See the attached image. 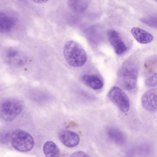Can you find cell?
Wrapping results in <instances>:
<instances>
[{"mask_svg":"<svg viewBox=\"0 0 157 157\" xmlns=\"http://www.w3.org/2000/svg\"><path fill=\"white\" fill-rule=\"evenodd\" d=\"M157 57H153L149 60L145 65L146 67L149 71H152L157 66Z\"/></svg>","mask_w":157,"mask_h":157,"instance_id":"18","label":"cell"},{"mask_svg":"<svg viewBox=\"0 0 157 157\" xmlns=\"http://www.w3.org/2000/svg\"><path fill=\"white\" fill-rule=\"evenodd\" d=\"M71 157H89V155L84 152L78 151L73 153Z\"/></svg>","mask_w":157,"mask_h":157,"instance_id":"19","label":"cell"},{"mask_svg":"<svg viewBox=\"0 0 157 157\" xmlns=\"http://www.w3.org/2000/svg\"><path fill=\"white\" fill-rule=\"evenodd\" d=\"M138 67L136 62L128 60L122 64L120 71V76L124 88L130 90L136 87L138 75Z\"/></svg>","mask_w":157,"mask_h":157,"instance_id":"2","label":"cell"},{"mask_svg":"<svg viewBox=\"0 0 157 157\" xmlns=\"http://www.w3.org/2000/svg\"><path fill=\"white\" fill-rule=\"evenodd\" d=\"M82 81L84 84L94 90L101 89L103 86V83L101 80L94 75H84L82 77Z\"/></svg>","mask_w":157,"mask_h":157,"instance_id":"13","label":"cell"},{"mask_svg":"<svg viewBox=\"0 0 157 157\" xmlns=\"http://www.w3.org/2000/svg\"><path fill=\"white\" fill-rule=\"evenodd\" d=\"M107 133L109 138L117 145H122L126 142L125 135L121 130L116 127L111 126L108 128Z\"/></svg>","mask_w":157,"mask_h":157,"instance_id":"11","label":"cell"},{"mask_svg":"<svg viewBox=\"0 0 157 157\" xmlns=\"http://www.w3.org/2000/svg\"><path fill=\"white\" fill-rule=\"evenodd\" d=\"M43 150L46 157H58L60 154L59 149L57 145L52 141H48L44 144Z\"/></svg>","mask_w":157,"mask_h":157,"instance_id":"14","label":"cell"},{"mask_svg":"<svg viewBox=\"0 0 157 157\" xmlns=\"http://www.w3.org/2000/svg\"></svg>","mask_w":157,"mask_h":157,"instance_id":"22","label":"cell"},{"mask_svg":"<svg viewBox=\"0 0 157 157\" xmlns=\"http://www.w3.org/2000/svg\"><path fill=\"white\" fill-rule=\"evenodd\" d=\"M12 146L16 150L21 152L30 151L34 142L32 136L27 132L20 129L14 130L11 136Z\"/></svg>","mask_w":157,"mask_h":157,"instance_id":"4","label":"cell"},{"mask_svg":"<svg viewBox=\"0 0 157 157\" xmlns=\"http://www.w3.org/2000/svg\"><path fill=\"white\" fill-rule=\"evenodd\" d=\"M64 58L70 65L75 67L83 65L87 59L86 52L78 43L73 40L66 43L63 48Z\"/></svg>","mask_w":157,"mask_h":157,"instance_id":"1","label":"cell"},{"mask_svg":"<svg viewBox=\"0 0 157 157\" xmlns=\"http://www.w3.org/2000/svg\"><path fill=\"white\" fill-rule=\"evenodd\" d=\"M23 105L19 100L9 98L3 100L1 104L0 116L5 121H13L22 112Z\"/></svg>","mask_w":157,"mask_h":157,"instance_id":"3","label":"cell"},{"mask_svg":"<svg viewBox=\"0 0 157 157\" xmlns=\"http://www.w3.org/2000/svg\"><path fill=\"white\" fill-rule=\"evenodd\" d=\"M154 1H155L157 2V0H154Z\"/></svg>","mask_w":157,"mask_h":157,"instance_id":"21","label":"cell"},{"mask_svg":"<svg viewBox=\"0 0 157 157\" xmlns=\"http://www.w3.org/2000/svg\"><path fill=\"white\" fill-rule=\"evenodd\" d=\"M35 2L38 4H42L45 3L48 0H33Z\"/></svg>","mask_w":157,"mask_h":157,"instance_id":"20","label":"cell"},{"mask_svg":"<svg viewBox=\"0 0 157 157\" xmlns=\"http://www.w3.org/2000/svg\"><path fill=\"white\" fill-rule=\"evenodd\" d=\"M140 21L148 26L157 28V15H149L143 17L140 19Z\"/></svg>","mask_w":157,"mask_h":157,"instance_id":"16","label":"cell"},{"mask_svg":"<svg viewBox=\"0 0 157 157\" xmlns=\"http://www.w3.org/2000/svg\"><path fill=\"white\" fill-rule=\"evenodd\" d=\"M59 139L65 146L72 147L77 146L79 143L80 139L76 132L68 130H62L58 134Z\"/></svg>","mask_w":157,"mask_h":157,"instance_id":"8","label":"cell"},{"mask_svg":"<svg viewBox=\"0 0 157 157\" xmlns=\"http://www.w3.org/2000/svg\"><path fill=\"white\" fill-rule=\"evenodd\" d=\"M67 3L72 10L77 12H82L88 5L86 0H67Z\"/></svg>","mask_w":157,"mask_h":157,"instance_id":"15","label":"cell"},{"mask_svg":"<svg viewBox=\"0 0 157 157\" xmlns=\"http://www.w3.org/2000/svg\"><path fill=\"white\" fill-rule=\"evenodd\" d=\"M146 85L148 87H153L157 85V73H155L145 81Z\"/></svg>","mask_w":157,"mask_h":157,"instance_id":"17","label":"cell"},{"mask_svg":"<svg viewBox=\"0 0 157 157\" xmlns=\"http://www.w3.org/2000/svg\"><path fill=\"white\" fill-rule=\"evenodd\" d=\"M131 32L135 40L141 44H146L149 43L153 39V36L151 33L139 27L133 28Z\"/></svg>","mask_w":157,"mask_h":157,"instance_id":"10","label":"cell"},{"mask_svg":"<svg viewBox=\"0 0 157 157\" xmlns=\"http://www.w3.org/2000/svg\"><path fill=\"white\" fill-rule=\"evenodd\" d=\"M141 102L146 110L151 112L157 111V87L146 91L142 96Z\"/></svg>","mask_w":157,"mask_h":157,"instance_id":"6","label":"cell"},{"mask_svg":"<svg viewBox=\"0 0 157 157\" xmlns=\"http://www.w3.org/2000/svg\"><path fill=\"white\" fill-rule=\"evenodd\" d=\"M3 55L6 61L10 64L20 65L24 64L26 61L24 56L13 49L7 50Z\"/></svg>","mask_w":157,"mask_h":157,"instance_id":"9","label":"cell"},{"mask_svg":"<svg viewBox=\"0 0 157 157\" xmlns=\"http://www.w3.org/2000/svg\"><path fill=\"white\" fill-rule=\"evenodd\" d=\"M109 99L116 105L121 111L126 112L130 108L128 98L124 92L117 86L113 87L108 94Z\"/></svg>","mask_w":157,"mask_h":157,"instance_id":"5","label":"cell"},{"mask_svg":"<svg viewBox=\"0 0 157 157\" xmlns=\"http://www.w3.org/2000/svg\"><path fill=\"white\" fill-rule=\"evenodd\" d=\"M108 35L109 42L117 55H121L126 52L127 47L118 32L110 30L108 32Z\"/></svg>","mask_w":157,"mask_h":157,"instance_id":"7","label":"cell"},{"mask_svg":"<svg viewBox=\"0 0 157 157\" xmlns=\"http://www.w3.org/2000/svg\"><path fill=\"white\" fill-rule=\"evenodd\" d=\"M16 24L15 19L2 12L0 13V30L5 33L10 32Z\"/></svg>","mask_w":157,"mask_h":157,"instance_id":"12","label":"cell"}]
</instances>
